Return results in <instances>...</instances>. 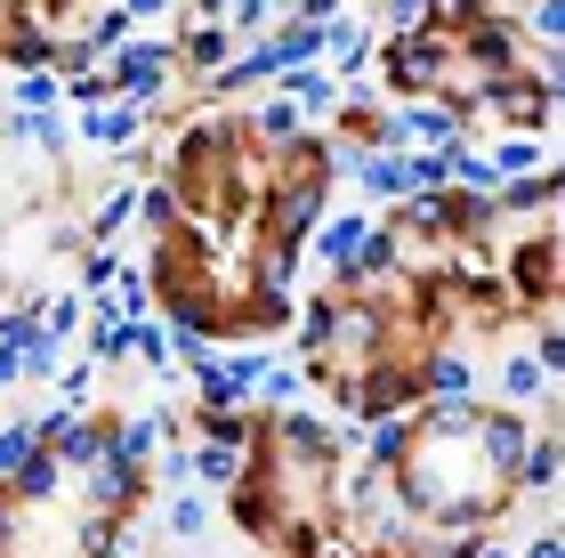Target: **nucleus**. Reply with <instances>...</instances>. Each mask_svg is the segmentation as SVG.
<instances>
[{
	"label": "nucleus",
	"instance_id": "f257e3e1",
	"mask_svg": "<svg viewBox=\"0 0 565 558\" xmlns=\"http://www.w3.org/2000/svg\"><path fill=\"white\" fill-rule=\"evenodd\" d=\"M445 65H452V33H445V24L388 33V49H380V90H396V97H428V90H445Z\"/></svg>",
	"mask_w": 565,
	"mask_h": 558
},
{
	"label": "nucleus",
	"instance_id": "f03ea898",
	"mask_svg": "<svg viewBox=\"0 0 565 558\" xmlns=\"http://www.w3.org/2000/svg\"><path fill=\"white\" fill-rule=\"evenodd\" d=\"M97 73H106V90H114V97H130V106H146V114H153V106H162V90H170V73H178V57H170V41L130 33V41H121Z\"/></svg>",
	"mask_w": 565,
	"mask_h": 558
},
{
	"label": "nucleus",
	"instance_id": "7ed1b4c3",
	"mask_svg": "<svg viewBox=\"0 0 565 558\" xmlns=\"http://www.w3.org/2000/svg\"><path fill=\"white\" fill-rule=\"evenodd\" d=\"M413 380H420V404H477V357L452 340H428Z\"/></svg>",
	"mask_w": 565,
	"mask_h": 558
},
{
	"label": "nucleus",
	"instance_id": "20e7f679",
	"mask_svg": "<svg viewBox=\"0 0 565 558\" xmlns=\"http://www.w3.org/2000/svg\"><path fill=\"white\" fill-rule=\"evenodd\" d=\"M275 90L299 106V122H307V130H323V122H331V106H340V73H331L323 57H316V65H282V73H275Z\"/></svg>",
	"mask_w": 565,
	"mask_h": 558
},
{
	"label": "nucleus",
	"instance_id": "39448f33",
	"mask_svg": "<svg viewBox=\"0 0 565 558\" xmlns=\"http://www.w3.org/2000/svg\"><path fill=\"white\" fill-rule=\"evenodd\" d=\"M82 138L106 146V155H121V146L146 138V106H130V97H97V106H82Z\"/></svg>",
	"mask_w": 565,
	"mask_h": 558
},
{
	"label": "nucleus",
	"instance_id": "423d86ee",
	"mask_svg": "<svg viewBox=\"0 0 565 558\" xmlns=\"http://www.w3.org/2000/svg\"><path fill=\"white\" fill-rule=\"evenodd\" d=\"M550 275H557V243H550V235H533V243L509 251V275H501V284H518L525 308H550Z\"/></svg>",
	"mask_w": 565,
	"mask_h": 558
},
{
	"label": "nucleus",
	"instance_id": "0eeeda50",
	"mask_svg": "<svg viewBox=\"0 0 565 558\" xmlns=\"http://www.w3.org/2000/svg\"><path fill=\"white\" fill-rule=\"evenodd\" d=\"M364 235H372V211H323L316 235H307V251H316V260L340 275V267L355 260V243H364Z\"/></svg>",
	"mask_w": 565,
	"mask_h": 558
},
{
	"label": "nucleus",
	"instance_id": "6e6552de",
	"mask_svg": "<svg viewBox=\"0 0 565 558\" xmlns=\"http://www.w3.org/2000/svg\"><path fill=\"white\" fill-rule=\"evenodd\" d=\"M243 470H250V445H186V486H211V494H226V486H243Z\"/></svg>",
	"mask_w": 565,
	"mask_h": 558
},
{
	"label": "nucleus",
	"instance_id": "1a4fd4ad",
	"mask_svg": "<svg viewBox=\"0 0 565 558\" xmlns=\"http://www.w3.org/2000/svg\"><path fill=\"white\" fill-rule=\"evenodd\" d=\"M235 49H243V41L226 33V24H186V33L170 41V57L186 65V73H202V82H211V73H218L226 57H235Z\"/></svg>",
	"mask_w": 565,
	"mask_h": 558
},
{
	"label": "nucleus",
	"instance_id": "9d476101",
	"mask_svg": "<svg viewBox=\"0 0 565 558\" xmlns=\"http://www.w3.org/2000/svg\"><path fill=\"white\" fill-rule=\"evenodd\" d=\"M323 57H331L340 82H355L364 57H372V17H331V24H323Z\"/></svg>",
	"mask_w": 565,
	"mask_h": 558
},
{
	"label": "nucleus",
	"instance_id": "9b49d317",
	"mask_svg": "<svg viewBox=\"0 0 565 558\" xmlns=\"http://www.w3.org/2000/svg\"><path fill=\"white\" fill-rule=\"evenodd\" d=\"M493 155V179L509 187V179H533V170H557V155H550V138H533V130H509L501 146H484Z\"/></svg>",
	"mask_w": 565,
	"mask_h": 558
},
{
	"label": "nucleus",
	"instance_id": "f8f14e48",
	"mask_svg": "<svg viewBox=\"0 0 565 558\" xmlns=\"http://www.w3.org/2000/svg\"><path fill=\"white\" fill-rule=\"evenodd\" d=\"M493 389H501V404H542V397L557 389V380H550L542 365H533L525 348H509V357L493 365Z\"/></svg>",
	"mask_w": 565,
	"mask_h": 558
},
{
	"label": "nucleus",
	"instance_id": "ddd939ff",
	"mask_svg": "<svg viewBox=\"0 0 565 558\" xmlns=\"http://www.w3.org/2000/svg\"><path fill=\"white\" fill-rule=\"evenodd\" d=\"M299 130H307V122H299L291 97H259V106H250V122H243V138H250V146H291Z\"/></svg>",
	"mask_w": 565,
	"mask_h": 558
},
{
	"label": "nucleus",
	"instance_id": "4468645a",
	"mask_svg": "<svg viewBox=\"0 0 565 558\" xmlns=\"http://www.w3.org/2000/svg\"><path fill=\"white\" fill-rule=\"evenodd\" d=\"M138 219V187H106V194H97V211H89V227H82V243H121V227H130Z\"/></svg>",
	"mask_w": 565,
	"mask_h": 558
},
{
	"label": "nucleus",
	"instance_id": "2eb2a0df",
	"mask_svg": "<svg viewBox=\"0 0 565 558\" xmlns=\"http://www.w3.org/2000/svg\"><path fill=\"white\" fill-rule=\"evenodd\" d=\"M0 494H17V502H49V494H65V470H57V453H49V445H33V453H24V470H17Z\"/></svg>",
	"mask_w": 565,
	"mask_h": 558
},
{
	"label": "nucleus",
	"instance_id": "dca6fc26",
	"mask_svg": "<svg viewBox=\"0 0 565 558\" xmlns=\"http://www.w3.org/2000/svg\"><path fill=\"white\" fill-rule=\"evenodd\" d=\"M162 526H170V543H202V535H211V502H202L194 486H170Z\"/></svg>",
	"mask_w": 565,
	"mask_h": 558
},
{
	"label": "nucleus",
	"instance_id": "f3484780",
	"mask_svg": "<svg viewBox=\"0 0 565 558\" xmlns=\"http://www.w3.org/2000/svg\"><path fill=\"white\" fill-rule=\"evenodd\" d=\"M9 106H17V114H49V106H65V73H49V65L17 73V82H9Z\"/></svg>",
	"mask_w": 565,
	"mask_h": 558
},
{
	"label": "nucleus",
	"instance_id": "a211bd4d",
	"mask_svg": "<svg viewBox=\"0 0 565 558\" xmlns=\"http://www.w3.org/2000/svg\"><path fill=\"white\" fill-rule=\"evenodd\" d=\"M178 211H186V194H178L170 179H153V187L138 194V219L153 227V235H178Z\"/></svg>",
	"mask_w": 565,
	"mask_h": 558
},
{
	"label": "nucleus",
	"instance_id": "6ab92c4d",
	"mask_svg": "<svg viewBox=\"0 0 565 558\" xmlns=\"http://www.w3.org/2000/svg\"><path fill=\"white\" fill-rule=\"evenodd\" d=\"M307 397V372L299 365H267V380H259V404L267 413H282V404H299Z\"/></svg>",
	"mask_w": 565,
	"mask_h": 558
},
{
	"label": "nucleus",
	"instance_id": "aec40b11",
	"mask_svg": "<svg viewBox=\"0 0 565 558\" xmlns=\"http://www.w3.org/2000/svg\"><path fill=\"white\" fill-rule=\"evenodd\" d=\"M57 365H65V340L41 324V333L24 340V380H57Z\"/></svg>",
	"mask_w": 565,
	"mask_h": 558
},
{
	"label": "nucleus",
	"instance_id": "412c9836",
	"mask_svg": "<svg viewBox=\"0 0 565 558\" xmlns=\"http://www.w3.org/2000/svg\"><path fill=\"white\" fill-rule=\"evenodd\" d=\"M41 438H33V421H9V429H0V486H9V477L24 470V453H33Z\"/></svg>",
	"mask_w": 565,
	"mask_h": 558
},
{
	"label": "nucleus",
	"instance_id": "4be33fe9",
	"mask_svg": "<svg viewBox=\"0 0 565 558\" xmlns=\"http://www.w3.org/2000/svg\"><path fill=\"white\" fill-rule=\"evenodd\" d=\"M542 49H557V33H565V0H533V24H525Z\"/></svg>",
	"mask_w": 565,
	"mask_h": 558
},
{
	"label": "nucleus",
	"instance_id": "5701e85b",
	"mask_svg": "<svg viewBox=\"0 0 565 558\" xmlns=\"http://www.w3.org/2000/svg\"><path fill=\"white\" fill-rule=\"evenodd\" d=\"M436 24V0H388V33H420Z\"/></svg>",
	"mask_w": 565,
	"mask_h": 558
},
{
	"label": "nucleus",
	"instance_id": "b1692460",
	"mask_svg": "<svg viewBox=\"0 0 565 558\" xmlns=\"http://www.w3.org/2000/svg\"><path fill=\"white\" fill-rule=\"evenodd\" d=\"M114 9H121V17H130V24H153V17H170V9H178V0H114Z\"/></svg>",
	"mask_w": 565,
	"mask_h": 558
},
{
	"label": "nucleus",
	"instance_id": "393cba45",
	"mask_svg": "<svg viewBox=\"0 0 565 558\" xmlns=\"http://www.w3.org/2000/svg\"><path fill=\"white\" fill-rule=\"evenodd\" d=\"M525 558H565V535H550V526H542V535L525 543Z\"/></svg>",
	"mask_w": 565,
	"mask_h": 558
},
{
	"label": "nucleus",
	"instance_id": "a878e982",
	"mask_svg": "<svg viewBox=\"0 0 565 558\" xmlns=\"http://www.w3.org/2000/svg\"><path fill=\"white\" fill-rule=\"evenodd\" d=\"M24 380V365H17V348H0V389H17Z\"/></svg>",
	"mask_w": 565,
	"mask_h": 558
},
{
	"label": "nucleus",
	"instance_id": "bb28decb",
	"mask_svg": "<svg viewBox=\"0 0 565 558\" xmlns=\"http://www.w3.org/2000/svg\"><path fill=\"white\" fill-rule=\"evenodd\" d=\"M186 9H194L202 24H218V17H226V0H186Z\"/></svg>",
	"mask_w": 565,
	"mask_h": 558
},
{
	"label": "nucleus",
	"instance_id": "cd10ccee",
	"mask_svg": "<svg viewBox=\"0 0 565 558\" xmlns=\"http://www.w3.org/2000/svg\"><path fill=\"white\" fill-rule=\"evenodd\" d=\"M477 558H518V550H509V543H493V535H484V550Z\"/></svg>",
	"mask_w": 565,
	"mask_h": 558
},
{
	"label": "nucleus",
	"instance_id": "c85d7f7f",
	"mask_svg": "<svg viewBox=\"0 0 565 558\" xmlns=\"http://www.w3.org/2000/svg\"><path fill=\"white\" fill-rule=\"evenodd\" d=\"M267 9H275V17H299V0H267Z\"/></svg>",
	"mask_w": 565,
	"mask_h": 558
}]
</instances>
